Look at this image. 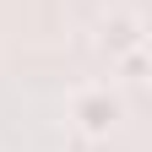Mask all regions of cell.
<instances>
[{
  "instance_id": "1",
  "label": "cell",
  "mask_w": 152,
  "mask_h": 152,
  "mask_svg": "<svg viewBox=\"0 0 152 152\" xmlns=\"http://www.w3.org/2000/svg\"><path fill=\"white\" fill-rule=\"evenodd\" d=\"M71 120L87 130V136H109L114 120H120V103L109 98V92H76L71 98Z\"/></svg>"
},
{
  "instance_id": "2",
  "label": "cell",
  "mask_w": 152,
  "mask_h": 152,
  "mask_svg": "<svg viewBox=\"0 0 152 152\" xmlns=\"http://www.w3.org/2000/svg\"><path fill=\"white\" fill-rule=\"evenodd\" d=\"M103 44H109V54L141 49V16H114V22L103 27Z\"/></svg>"
},
{
  "instance_id": "3",
  "label": "cell",
  "mask_w": 152,
  "mask_h": 152,
  "mask_svg": "<svg viewBox=\"0 0 152 152\" xmlns=\"http://www.w3.org/2000/svg\"><path fill=\"white\" fill-rule=\"evenodd\" d=\"M125 82H147V54L141 49H125Z\"/></svg>"
}]
</instances>
